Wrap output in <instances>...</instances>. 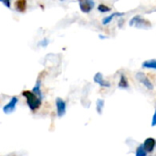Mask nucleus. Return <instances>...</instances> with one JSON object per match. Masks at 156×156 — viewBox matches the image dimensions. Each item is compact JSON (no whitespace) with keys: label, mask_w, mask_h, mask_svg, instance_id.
<instances>
[{"label":"nucleus","mask_w":156,"mask_h":156,"mask_svg":"<svg viewBox=\"0 0 156 156\" xmlns=\"http://www.w3.org/2000/svg\"><path fill=\"white\" fill-rule=\"evenodd\" d=\"M124 15V13H121V12H114V13H112V15H110V16H106V17H104L103 19H102V25H108V24H110L112 21V19L114 18V17H116V16H122Z\"/></svg>","instance_id":"10"},{"label":"nucleus","mask_w":156,"mask_h":156,"mask_svg":"<svg viewBox=\"0 0 156 156\" xmlns=\"http://www.w3.org/2000/svg\"><path fill=\"white\" fill-rule=\"evenodd\" d=\"M31 90H32L35 94H37V96L43 98V94H42V90H41V82H40L39 80H37L36 81V84H35V86L33 87V89H32Z\"/></svg>","instance_id":"12"},{"label":"nucleus","mask_w":156,"mask_h":156,"mask_svg":"<svg viewBox=\"0 0 156 156\" xmlns=\"http://www.w3.org/2000/svg\"><path fill=\"white\" fill-rule=\"evenodd\" d=\"M78 2L80 11L85 14L90 13L95 6L94 0H78Z\"/></svg>","instance_id":"4"},{"label":"nucleus","mask_w":156,"mask_h":156,"mask_svg":"<svg viewBox=\"0 0 156 156\" xmlns=\"http://www.w3.org/2000/svg\"><path fill=\"white\" fill-rule=\"evenodd\" d=\"M17 102H18V98L16 96H13L10 99V101L3 107V112L5 114H11L12 112H14Z\"/></svg>","instance_id":"5"},{"label":"nucleus","mask_w":156,"mask_h":156,"mask_svg":"<svg viewBox=\"0 0 156 156\" xmlns=\"http://www.w3.org/2000/svg\"><path fill=\"white\" fill-rule=\"evenodd\" d=\"M143 67L145 68V69H156V59L145 60L143 63Z\"/></svg>","instance_id":"13"},{"label":"nucleus","mask_w":156,"mask_h":156,"mask_svg":"<svg viewBox=\"0 0 156 156\" xmlns=\"http://www.w3.org/2000/svg\"><path fill=\"white\" fill-rule=\"evenodd\" d=\"M55 104H56V109H57V115H58V117L62 118V117L66 114V111H67V104H66V101H65L62 98L58 97V98L56 99Z\"/></svg>","instance_id":"3"},{"label":"nucleus","mask_w":156,"mask_h":156,"mask_svg":"<svg viewBox=\"0 0 156 156\" xmlns=\"http://www.w3.org/2000/svg\"><path fill=\"white\" fill-rule=\"evenodd\" d=\"M22 96L26 99L27 105L32 112H35L37 109H39V107L42 104L43 98L37 96L32 90H24L22 92Z\"/></svg>","instance_id":"1"},{"label":"nucleus","mask_w":156,"mask_h":156,"mask_svg":"<svg viewBox=\"0 0 156 156\" xmlns=\"http://www.w3.org/2000/svg\"><path fill=\"white\" fill-rule=\"evenodd\" d=\"M48 44H49V40H48V38H43V39H41V40L38 42V46H39V47H42V48L48 47Z\"/></svg>","instance_id":"17"},{"label":"nucleus","mask_w":156,"mask_h":156,"mask_svg":"<svg viewBox=\"0 0 156 156\" xmlns=\"http://www.w3.org/2000/svg\"><path fill=\"white\" fill-rule=\"evenodd\" d=\"M15 8L20 13H24L27 9V0H16L15 3Z\"/></svg>","instance_id":"9"},{"label":"nucleus","mask_w":156,"mask_h":156,"mask_svg":"<svg viewBox=\"0 0 156 156\" xmlns=\"http://www.w3.org/2000/svg\"><path fill=\"white\" fill-rule=\"evenodd\" d=\"M135 77H136V79H137L144 86H145L146 89H148L149 90H154V85H153V83H152V82L150 81V80L145 76L144 73H143V72H137L136 75H135Z\"/></svg>","instance_id":"6"},{"label":"nucleus","mask_w":156,"mask_h":156,"mask_svg":"<svg viewBox=\"0 0 156 156\" xmlns=\"http://www.w3.org/2000/svg\"><path fill=\"white\" fill-rule=\"evenodd\" d=\"M103 108H104V100L98 99L97 101H96V111H97V112L99 114H101L102 111H103Z\"/></svg>","instance_id":"14"},{"label":"nucleus","mask_w":156,"mask_h":156,"mask_svg":"<svg viewBox=\"0 0 156 156\" xmlns=\"http://www.w3.org/2000/svg\"><path fill=\"white\" fill-rule=\"evenodd\" d=\"M118 87L121 88V89H128L129 88V82H128V80L126 79L125 75L124 74H121L120 76V81H119V84H118Z\"/></svg>","instance_id":"11"},{"label":"nucleus","mask_w":156,"mask_h":156,"mask_svg":"<svg viewBox=\"0 0 156 156\" xmlns=\"http://www.w3.org/2000/svg\"><path fill=\"white\" fill-rule=\"evenodd\" d=\"M130 26L131 27H135L137 28H144V29H147L151 27V23L150 21H148L147 19L142 17L141 16H133L131 21H130Z\"/></svg>","instance_id":"2"},{"label":"nucleus","mask_w":156,"mask_h":156,"mask_svg":"<svg viewBox=\"0 0 156 156\" xmlns=\"http://www.w3.org/2000/svg\"><path fill=\"white\" fill-rule=\"evenodd\" d=\"M136 156H146L147 155V152L145 151L144 147L143 144H141L137 149H136V153H135Z\"/></svg>","instance_id":"15"},{"label":"nucleus","mask_w":156,"mask_h":156,"mask_svg":"<svg viewBox=\"0 0 156 156\" xmlns=\"http://www.w3.org/2000/svg\"><path fill=\"white\" fill-rule=\"evenodd\" d=\"M143 145L147 153H152L155 148L156 140L154 138H147V139H145Z\"/></svg>","instance_id":"8"},{"label":"nucleus","mask_w":156,"mask_h":156,"mask_svg":"<svg viewBox=\"0 0 156 156\" xmlns=\"http://www.w3.org/2000/svg\"><path fill=\"white\" fill-rule=\"evenodd\" d=\"M93 80H94L95 83L99 84V85L101 86V87H104V88H110V87H111V83H110L109 81H107V80H104L103 75H102L101 72H97V73L94 75Z\"/></svg>","instance_id":"7"},{"label":"nucleus","mask_w":156,"mask_h":156,"mask_svg":"<svg viewBox=\"0 0 156 156\" xmlns=\"http://www.w3.org/2000/svg\"><path fill=\"white\" fill-rule=\"evenodd\" d=\"M98 10H99L100 12H101V13H106V12H110L112 9H111V7L107 6V5H104V4H100L99 6H98Z\"/></svg>","instance_id":"16"},{"label":"nucleus","mask_w":156,"mask_h":156,"mask_svg":"<svg viewBox=\"0 0 156 156\" xmlns=\"http://www.w3.org/2000/svg\"><path fill=\"white\" fill-rule=\"evenodd\" d=\"M152 126H153V127L156 126V110H155L154 114V116H153V120H152Z\"/></svg>","instance_id":"19"},{"label":"nucleus","mask_w":156,"mask_h":156,"mask_svg":"<svg viewBox=\"0 0 156 156\" xmlns=\"http://www.w3.org/2000/svg\"><path fill=\"white\" fill-rule=\"evenodd\" d=\"M0 3H2L5 7L11 8V0H0Z\"/></svg>","instance_id":"18"},{"label":"nucleus","mask_w":156,"mask_h":156,"mask_svg":"<svg viewBox=\"0 0 156 156\" xmlns=\"http://www.w3.org/2000/svg\"><path fill=\"white\" fill-rule=\"evenodd\" d=\"M99 37H100V38H101V39L107 38V37H105V36H102V35H100V36H99Z\"/></svg>","instance_id":"20"},{"label":"nucleus","mask_w":156,"mask_h":156,"mask_svg":"<svg viewBox=\"0 0 156 156\" xmlns=\"http://www.w3.org/2000/svg\"><path fill=\"white\" fill-rule=\"evenodd\" d=\"M59 1H65V0H59Z\"/></svg>","instance_id":"21"}]
</instances>
